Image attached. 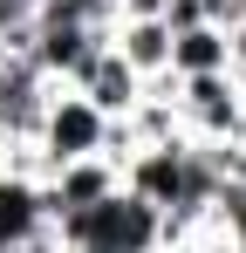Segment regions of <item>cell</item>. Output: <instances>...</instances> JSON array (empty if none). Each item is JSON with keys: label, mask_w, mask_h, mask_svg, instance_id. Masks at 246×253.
I'll use <instances>...</instances> for the list:
<instances>
[{"label": "cell", "mask_w": 246, "mask_h": 253, "mask_svg": "<svg viewBox=\"0 0 246 253\" xmlns=\"http://www.w3.org/2000/svg\"><path fill=\"white\" fill-rule=\"evenodd\" d=\"M48 233H55V247H76V253H158L164 247V212L144 206V199H130L117 185L96 206L62 212Z\"/></svg>", "instance_id": "6da1fadb"}, {"label": "cell", "mask_w": 246, "mask_h": 253, "mask_svg": "<svg viewBox=\"0 0 246 253\" xmlns=\"http://www.w3.org/2000/svg\"><path fill=\"white\" fill-rule=\"evenodd\" d=\"M110 144V117L69 83H48V103H41V124H35V151L41 165H76V158H103Z\"/></svg>", "instance_id": "7a4b0ae2"}, {"label": "cell", "mask_w": 246, "mask_h": 253, "mask_svg": "<svg viewBox=\"0 0 246 253\" xmlns=\"http://www.w3.org/2000/svg\"><path fill=\"white\" fill-rule=\"evenodd\" d=\"M69 89H82V96H89V103H96V110L117 124V117H130V110H137V96H144V76H137V69L123 62L117 48L103 42L96 55H89V69H82Z\"/></svg>", "instance_id": "3957f363"}, {"label": "cell", "mask_w": 246, "mask_h": 253, "mask_svg": "<svg viewBox=\"0 0 246 253\" xmlns=\"http://www.w3.org/2000/svg\"><path fill=\"white\" fill-rule=\"evenodd\" d=\"M48 233V206H41V178H21V171L0 165V253L28 247Z\"/></svg>", "instance_id": "277c9868"}, {"label": "cell", "mask_w": 246, "mask_h": 253, "mask_svg": "<svg viewBox=\"0 0 246 253\" xmlns=\"http://www.w3.org/2000/svg\"><path fill=\"white\" fill-rule=\"evenodd\" d=\"M110 48L144 83L151 76H171V28H164V14H123V21H110Z\"/></svg>", "instance_id": "5b68a950"}, {"label": "cell", "mask_w": 246, "mask_h": 253, "mask_svg": "<svg viewBox=\"0 0 246 253\" xmlns=\"http://www.w3.org/2000/svg\"><path fill=\"white\" fill-rule=\"evenodd\" d=\"M219 69H226V28L219 21L171 28V76H219Z\"/></svg>", "instance_id": "8992f818"}, {"label": "cell", "mask_w": 246, "mask_h": 253, "mask_svg": "<svg viewBox=\"0 0 246 253\" xmlns=\"http://www.w3.org/2000/svg\"><path fill=\"white\" fill-rule=\"evenodd\" d=\"M205 226H212V233H226L233 247H246V178H219V192H212V212H205Z\"/></svg>", "instance_id": "52a82bcc"}, {"label": "cell", "mask_w": 246, "mask_h": 253, "mask_svg": "<svg viewBox=\"0 0 246 253\" xmlns=\"http://www.w3.org/2000/svg\"><path fill=\"white\" fill-rule=\"evenodd\" d=\"M226 76H233V89L246 96V21L226 28Z\"/></svg>", "instance_id": "ba28073f"}, {"label": "cell", "mask_w": 246, "mask_h": 253, "mask_svg": "<svg viewBox=\"0 0 246 253\" xmlns=\"http://www.w3.org/2000/svg\"><path fill=\"white\" fill-rule=\"evenodd\" d=\"M62 253H76V247H62Z\"/></svg>", "instance_id": "9c48e42d"}, {"label": "cell", "mask_w": 246, "mask_h": 253, "mask_svg": "<svg viewBox=\"0 0 246 253\" xmlns=\"http://www.w3.org/2000/svg\"><path fill=\"white\" fill-rule=\"evenodd\" d=\"M233 253H246V247H233Z\"/></svg>", "instance_id": "30bf717a"}]
</instances>
